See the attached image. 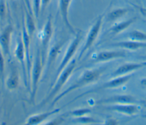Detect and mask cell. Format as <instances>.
<instances>
[{
  "label": "cell",
  "instance_id": "cell-1",
  "mask_svg": "<svg viewBox=\"0 0 146 125\" xmlns=\"http://www.w3.org/2000/svg\"><path fill=\"white\" fill-rule=\"evenodd\" d=\"M104 70H105L104 68H100L98 69H88L84 71L74 83L54 98L50 108L54 107L56 103L69 93L98 80Z\"/></svg>",
  "mask_w": 146,
  "mask_h": 125
},
{
  "label": "cell",
  "instance_id": "cell-2",
  "mask_svg": "<svg viewBox=\"0 0 146 125\" xmlns=\"http://www.w3.org/2000/svg\"><path fill=\"white\" fill-rule=\"evenodd\" d=\"M76 66V61L75 58L72 59L70 63L63 70V71L58 75L55 79H54L52 87L50 89V91L46 98L43 99L39 104L38 107H42L47 104L49 101L53 100L67 81L68 80L70 76L72 75V72L75 69Z\"/></svg>",
  "mask_w": 146,
  "mask_h": 125
},
{
  "label": "cell",
  "instance_id": "cell-3",
  "mask_svg": "<svg viewBox=\"0 0 146 125\" xmlns=\"http://www.w3.org/2000/svg\"><path fill=\"white\" fill-rule=\"evenodd\" d=\"M43 64L42 62L40 51L38 49L36 52V55L34 61L31 67L30 83H31L30 90V100L31 102H34L38 91V84L42 76Z\"/></svg>",
  "mask_w": 146,
  "mask_h": 125
},
{
  "label": "cell",
  "instance_id": "cell-4",
  "mask_svg": "<svg viewBox=\"0 0 146 125\" xmlns=\"http://www.w3.org/2000/svg\"><path fill=\"white\" fill-rule=\"evenodd\" d=\"M53 34V23L51 15H50L44 23V27L41 30L39 34V38L41 42L40 54L43 66H44L48 51V47Z\"/></svg>",
  "mask_w": 146,
  "mask_h": 125
},
{
  "label": "cell",
  "instance_id": "cell-5",
  "mask_svg": "<svg viewBox=\"0 0 146 125\" xmlns=\"http://www.w3.org/2000/svg\"><path fill=\"white\" fill-rule=\"evenodd\" d=\"M103 18L104 14L100 15L90 27L87 34L84 44L79 54L78 58V60L81 59L84 54L93 46L96 40L97 39L102 27Z\"/></svg>",
  "mask_w": 146,
  "mask_h": 125
},
{
  "label": "cell",
  "instance_id": "cell-6",
  "mask_svg": "<svg viewBox=\"0 0 146 125\" xmlns=\"http://www.w3.org/2000/svg\"><path fill=\"white\" fill-rule=\"evenodd\" d=\"M82 35L81 32L79 31L78 33H76V34L75 35L74 38H73V39L67 47V50H66V53L63 57V59L61 61L58 68L56 69L55 79L56 78L58 75L63 71V70L72 61L73 57L77 51V50L82 41Z\"/></svg>",
  "mask_w": 146,
  "mask_h": 125
},
{
  "label": "cell",
  "instance_id": "cell-7",
  "mask_svg": "<svg viewBox=\"0 0 146 125\" xmlns=\"http://www.w3.org/2000/svg\"><path fill=\"white\" fill-rule=\"evenodd\" d=\"M132 76H133V74H127V75H125L113 77V79H112L111 80L103 83L100 86L98 87H96L95 88H94L92 90H88V91L84 92L83 94H81L80 95L78 96L77 97L74 98L72 100L70 101L67 104L71 103L72 102L75 101V100H77L78 99H79V98H81V97H82V96H83L86 95H87L88 94L96 92L98 91L103 90H105V89H107V88H116V87H120V86H122L123 84H125V83H127V82H128Z\"/></svg>",
  "mask_w": 146,
  "mask_h": 125
},
{
  "label": "cell",
  "instance_id": "cell-8",
  "mask_svg": "<svg viewBox=\"0 0 146 125\" xmlns=\"http://www.w3.org/2000/svg\"><path fill=\"white\" fill-rule=\"evenodd\" d=\"M14 54L15 56L19 62L22 66V71H23V80L25 85L26 87H28L29 83V79L27 76V68H26V63H25L26 61V54H25V49L24 47V45L23 43L22 38H18L17 40V45L14 50Z\"/></svg>",
  "mask_w": 146,
  "mask_h": 125
},
{
  "label": "cell",
  "instance_id": "cell-9",
  "mask_svg": "<svg viewBox=\"0 0 146 125\" xmlns=\"http://www.w3.org/2000/svg\"><path fill=\"white\" fill-rule=\"evenodd\" d=\"M13 28L11 25L6 26L0 33V49L5 56L10 57V46Z\"/></svg>",
  "mask_w": 146,
  "mask_h": 125
},
{
  "label": "cell",
  "instance_id": "cell-10",
  "mask_svg": "<svg viewBox=\"0 0 146 125\" xmlns=\"http://www.w3.org/2000/svg\"><path fill=\"white\" fill-rule=\"evenodd\" d=\"M22 40L23 43L24 45L25 49V54H26V68H27V73L29 79V83L30 81V72L31 69V55H30V42L31 37L29 34L28 32L26 30L25 27V25L23 19V24H22Z\"/></svg>",
  "mask_w": 146,
  "mask_h": 125
},
{
  "label": "cell",
  "instance_id": "cell-11",
  "mask_svg": "<svg viewBox=\"0 0 146 125\" xmlns=\"http://www.w3.org/2000/svg\"><path fill=\"white\" fill-rule=\"evenodd\" d=\"M139 107L135 103H115L108 106L107 109L124 115L132 116L139 111Z\"/></svg>",
  "mask_w": 146,
  "mask_h": 125
},
{
  "label": "cell",
  "instance_id": "cell-12",
  "mask_svg": "<svg viewBox=\"0 0 146 125\" xmlns=\"http://www.w3.org/2000/svg\"><path fill=\"white\" fill-rule=\"evenodd\" d=\"M145 67H146V62L126 63L116 68L112 73L111 76L112 77H116L125 75Z\"/></svg>",
  "mask_w": 146,
  "mask_h": 125
},
{
  "label": "cell",
  "instance_id": "cell-13",
  "mask_svg": "<svg viewBox=\"0 0 146 125\" xmlns=\"http://www.w3.org/2000/svg\"><path fill=\"white\" fill-rule=\"evenodd\" d=\"M72 0H59V9L63 21L68 30L73 34H76V31L69 20V9Z\"/></svg>",
  "mask_w": 146,
  "mask_h": 125
},
{
  "label": "cell",
  "instance_id": "cell-14",
  "mask_svg": "<svg viewBox=\"0 0 146 125\" xmlns=\"http://www.w3.org/2000/svg\"><path fill=\"white\" fill-rule=\"evenodd\" d=\"M125 53L121 51H102L97 53L92 59V62L99 63L113 59L125 58Z\"/></svg>",
  "mask_w": 146,
  "mask_h": 125
},
{
  "label": "cell",
  "instance_id": "cell-15",
  "mask_svg": "<svg viewBox=\"0 0 146 125\" xmlns=\"http://www.w3.org/2000/svg\"><path fill=\"white\" fill-rule=\"evenodd\" d=\"M63 107L56 108L49 111H46L44 112L32 115L26 119L25 124H41L43 122L46 120L48 118L60 112V111L62 110Z\"/></svg>",
  "mask_w": 146,
  "mask_h": 125
},
{
  "label": "cell",
  "instance_id": "cell-16",
  "mask_svg": "<svg viewBox=\"0 0 146 125\" xmlns=\"http://www.w3.org/2000/svg\"><path fill=\"white\" fill-rule=\"evenodd\" d=\"M63 45V42H58L54 45L50 49H49L44 64L45 67V72L44 75L46 76L51 68L52 64L55 61L57 56L60 51V49Z\"/></svg>",
  "mask_w": 146,
  "mask_h": 125
},
{
  "label": "cell",
  "instance_id": "cell-17",
  "mask_svg": "<svg viewBox=\"0 0 146 125\" xmlns=\"http://www.w3.org/2000/svg\"><path fill=\"white\" fill-rule=\"evenodd\" d=\"M111 45L112 46L132 51H135L141 48L146 47V43L145 42H137L129 39L128 41H123L115 42Z\"/></svg>",
  "mask_w": 146,
  "mask_h": 125
},
{
  "label": "cell",
  "instance_id": "cell-18",
  "mask_svg": "<svg viewBox=\"0 0 146 125\" xmlns=\"http://www.w3.org/2000/svg\"><path fill=\"white\" fill-rule=\"evenodd\" d=\"M135 99L130 95H117L97 102V103H135Z\"/></svg>",
  "mask_w": 146,
  "mask_h": 125
},
{
  "label": "cell",
  "instance_id": "cell-19",
  "mask_svg": "<svg viewBox=\"0 0 146 125\" xmlns=\"http://www.w3.org/2000/svg\"><path fill=\"white\" fill-rule=\"evenodd\" d=\"M137 19V17H134L125 21H120L115 23L110 29L108 30V32L113 34H117L127 30L129 26H131L135 21Z\"/></svg>",
  "mask_w": 146,
  "mask_h": 125
},
{
  "label": "cell",
  "instance_id": "cell-20",
  "mask_svg": "<svg viewBox=\"0 0 146 125\" xmlns=\"http://www.w3.org/2000/svg\"><path fill=\"white\" fill-rule=\"evenodd\" d=\"M25 18H23L27 31L32 38L36 30V25L34 19V15L32 14L25 6Z\"/></svg>",
  "mask_w": 146,
  "mask_h": 125
},
{
  "label": "cell",
  "instance_id": "cell-21",
  "mask_svg": "<svg viewBox=\"0 0 146 125\" xmlns=\"http://www.w3.org/2000/svg\"><path fill=\"white\" fill-rule=\"evenodd\" d=\"M132 10L127 7H119L111 10L107 15V20L110 22L116 21L124 17Z\"/></svg>",
  "mask_w": 146,
  "mask_h": 125
},
{
  "label": "cell",
  "instance_id": "cell-22",
  "mask_svg": "<svg viewBox=\"0 0 146 125\" xmlns=\"http://www.w3.org/2000/svg\"><path fill=\"white\" fill-rule=\"evenodd\" d=\"M19 84V78L18 74L13 71L6 78L5 80L6 87L7 90L13 91L17 89Z\"/></svg>",
  "mask_w": 146,
  "mask_h": 125
},
{
  "label": "cell",
  "instance_id": "cell-23",
  "mask_svg": "<svg viewBox=\"0 0 146 125\" xmlns=\"http://www.w3.org/2000/svg\"><path fill=\"white\" fill-rule=\"evenodd\" d=\"M91 112V110L89 108H76L72 111H70L66 113L63 114L64 117H71L76 118L79 116H82L83 115H86Z\"/></svg>",
  "mask_w": 146,
  "mask_h": 125
},
{
  "label": "cell",
  "instance_id": "cell-24",
  "mask_svg": "<svg viewBox=\"0 0 146 125\" xmlns=\"http://www.w3.org/2000/svg\"><path fill=\"white\" fill-rule=\"evenodd\" d=\"M71 122L79 124H98L100 123L99 120L95 119L93 117L86 115H83L82 116L71 118Z\"/></svg>",
  "mask_w": 146,
  "mask_h": 125
},
{
  "label": "cell",
  "instance_id": "cell-25",
  "mask_svg": "<svg viewBox=\"0 0 146 125\" xmlns=\"http://www.w3.org/2000/svg\"><path fill=\"white\" fill-rule=\"evenodd\" d=\"M127 36L129 40L137 41V42L146 41V33L140 30H132L128 34Z\"/></svg>",
  "mask_w": 146,
  "mask_h": 125
},
{
  "label": "cell",
  "instance_id": "cell-26",
  "mask_svg": "<svg viewBox=\"0 0 146 125\" xmlns=\"http://www.w3.org/2000/svg\"><path fill=\"white\" fill-rule=\"evenodd\" d=\"M33 9L34 17L38 19L40 13V0H33Z\"/></svg>",
  "mask_w": 146,
  "mask_h": 125
},
{
  "label": "cell",
  "instance_id": "cell-27",
  "mask_svg": "<svg viewBox=\"0 0 146 125\" xmlns=\"http://www.w3.org/2000/svg\"><path fill=\"white\" fill-rule=\"evenodd\" d=\"M5 55L0 49V76L3 79L5 70Z\"/></svg>",
  "mask_w": 146,
  "mask_h": 125
},
{
  "label": "cell",
  "instance_id": "cell-28",
  "mask_svg": "<svg viewBox=\"0 0 146 125\" xmlns=\"http://www.w3.org/2000/svg\"><path fill=\"white\" fill-rule=\"evenodd\" d=\"M7 5L5 0H0V18L3 19L7 14Z\"/></svg>",
  "mask_w": 146,
  "mask_h": 125
},
{
  "label": "cell",
  "instance_id": "cell-29",
  "mask_svg": "<svg viewBox=\"0 0 146 125\" xmlns=\"http://www.w3.org/2000/svg\"><path fill=\"white\" fill-rule=\"evenodd\" d=\"M51 0H40V12L43 13Z\"/></svg>",
  "mask_w": 146,
  "mask_h": 125
},
{
  "label": "cell",
  "instance_id": "cell-30",
  "mask_svg": "<svg viewBox=\"0 0 146 125\" xmlns=\"http://www.w3.org/2000/svg\"><path fill=\"white\" fill-rule=\"evenodd\" d=\"M25 2V5H26V8L28 9V10L32 14L34 15V13H33V6L31 5V1L30 0H24Z\"/></svg>",
  "mask_w": 146,
  "mask_h": 125
},
{
  "label": "cell",
  "instance_id": "cell-31",
  "mask_svg": "<svg viewBox=\"0 0 146 125\" xmlns=\"http://www.w3.org/2000/svg\"><path fill=\"white\" fill-rule=\"evenodd\" d=\"M140 84L141 85L146 89V78H143L141 80H140Z\"/></svg>",
  "mask_w": 146,
  "mask_h": 125
},
{
  "label": "cell",
  "instance_id": "cell-32",
  "mask_svg": "<svg viewBox=\"0 0 146 125\" xmlns=\"http://www.w3.org/2000/svg\"><path fill=\"white\" fill-rule=\"evenodd\" d=\"M139 9L140 11H146V9H144L142 7H139Z\"/></svg>",
  "mask_w": 146,
  "mask_h": 125
},
{
  "label": "cell",
  "instance_id": "cell-33",
  "mask_svg": "<svg viewBox=\"0 0 146 125\" xmlns=\"http://www.w3.org/2000/svg\"><path fill=\"white\" fill-rule=\"evenodd\" d=\"M141 11L143 13L144 15H146V11Z\"/></svg>",
  "mask_w": 146,
  "mask_h": 125
},
{
  "label": "cell",
  "instance_id": "cell-34",
  "mask_svg": "<svg viewBox=\"0 0 146 125\" xmlns=\"http://www.w3.org/2000/svg\"><path fill=\"white\" fill-rule=\"evenodd\" d=\"M134 1H139V0H134Z\"/></svg>",
  "mask_w": 146,
  "mask_h": 125
},
{
  "label": "cell",
  "instance_id": "cell-35",
  "mask_svg": "<svg viewBox=\"0 0 146 125\" xmlns=\"http://www.w3.org/2000/svg\"><path fill=\"white\" fill-rule=\"evenodd\" d=\"M10 1H13V0H10Z\"/></svg>",
  "mask_w": 146,
  "mask_h": 125
}]
</instances>
